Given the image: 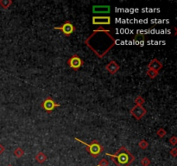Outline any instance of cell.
<instances>
[{
    "label": "cell",
    "instance_id": "cell-1",
    "mask_svg": "<svg viewBox=\"0 0 177 166\" xmlns=\"http://www.w3.org/2000/svg\"><path fill=\"white\" fill-rule=\"evenodd\" d=\"M116 38L109 29L100 26L94 29L84 42L98 58L102 59L116 45Z\"/></svg>",
    "mask_w": 177,
    "mask_h": 166
},
{
    "label": "cell",
    "instance_id": "cell-2",
    "mask_svg": "<svg viewBox=\"0 0 177 166\" xmlns=\"http://www.w3.org/2000/svg\"><path fill=\"white\" fill-rule=\"evenodd\" d=\"M106 155L110 156L111 161L117 166H130L135 161L134 156L125 146L120 147L114 154L106 153Z\"/></svg>",
    "mask_w": 177,
    "mask_h": 166
},
{
    "label": "cell",
    "instance_id": "cell-3",
    "mask_svg": "<svg viewBox=\"0 0 177 166\" xmlns=\"http://www.w3.org/2000/svg\"><path fill=\"white\" fill-rule=\"evenodd\" d=\"M74 139H75L76 141L79 142V143L83 144V145L86 146V149H87V152H88L89 154L93 156V158H97V157L104 151V147L102 146L98 143V141L97 139L93 140L90 144H87V143H86V142L80 140L78 137H74Z\"/></svg>",
    "mask_w": 177,
    "mask_h": 166
},
{
    "label": "cell",
    "instance_id": "cell-4",
    "mask_svg": "<svg viewBox=\"0 0 177 166\" xmlns=\"http://www.w3.org/2000/svg\"><path fill=\"white\" fill-rule=\"evenodd\" d=\"M55 29H57V30H60L63 35L65 37H70L75 30H76V28L75 26L69 21V20H67L64 22L63 24H61L60 26H56V27H54Z\"/></svg>",
    "mask_w": 177,
    "mask_h": 166
},
{
    "label": "cell",
    "instance_id": "cell-5",
    "mask_svg": "<svg viewBox=\"0 0 177 166\" xmlns=\"http://www.w3.org/2000/svg\"><path fill=\"white\" fill-rule=\"evenodd\" d=\"M84 61L76 54L73 55L67 61V64L68 65L69 68L73 69L74 71H78L84 65Z\"/></svg>",
    "mask_w": 177,
    "mask_h": 166
},
{
    "label": "cell",
    "instance_id": "cell-6",
    "mask_svg": "<svg viewBox=\"0 0 177 166\" xmlns=\"http://www.w3.org/2000/svg\"><path fill=\"white\" fill-rule=\"evenodd\" d=\"M41 107L46 113H51L55 108L60 107V105L56 103L51 97H48L41 103Z\"/></svg>",
    "mask_w": 177,
    "mask_h": 166
},
{
    "label": "cell",
    "instance_id": "cell-7",
    "mask_svg": "<svg viewBox=\"0 0 177 166\" xmlns=\"http://www.w3.org/2000/svg\"><path fill=\"white\" fill-rule=\"evenodd\" d=\"M130 114L135 118L137 120H140L144 117L147 113V110L143 106H135L130 110Z\"/></svg>",
    "mask_w": 177,
    "mask_h": 166
},
{
    "label": "cell",
    "instance_id": "cell-8",
    "mask_svg": "<svg viewBox=\"0 0 177 166\" xmlns=\"http://www.w3.org/2000/svg\"><path fill=\"white\" fill-rule=\"evenodd\" d=\"M92 23L93 25H110L111 23V18L110 16H93L92 18Z\"/></svg>",
    "mask_w": 177,
    "mask_h": 166
},
{
    "label": "cell",
    "instance_id": "cell-9",
    "mask_svg": "<svg viewBox=\"0 0 177 166\" xmlns=\"http://www.w3.org/2000/svg\"><path fill=\"white\" fill-rule=\"evenodd\" d=\"M162 67H163L162 63L157 58L152 59L149 61V63L148 64V69H152V70H155V71H157V72H159L161 69H162Z\"/></svg>",
    "mask_w": 177,
    "mask_h": 166
},
{
    "label": "cell",
    "instance_id": "cell-10",
    "mask_svg": "<svg viewBox=\"0 0 177 166\" xmlns=\"http://www.w3.org/2000/svg\"><path fill=\"white\" fill-rule=\"evenodd\" d=\"M120 69L119 65L115 61H111L106 66V69L107 70V72L110 73L111 75H115L118 70Z\"/></svg>",
    "mask_w": 177,
    "mask_h": 166
},
{
    "label": "cell",
    "instance_id": "cell-11",
    "mask_svg": "<svg viewBox=\"0 0 177 166\" xmlns=\"http://www.w3.org/2000/svg\"><path fill=\"white\" fill-rule=\"evenodd\" d=\"M35 159H36V161L37 162V163H39L41 165H42L43 163H45L46 161H47V159H48V156L47 155H45L44 154V152H42V151H39L36 156H35Z\"/></svg>",
    "mask_w": 177,
    "mask_h": 166
},
{
    "label": "cell",
    "instance_id": "cell-12",
    "mask_svg": "<svg viewBox=\"0 0 177 166\" xmlns=\"http://www.w3.org/2000/svg\"><path fill=\"white\" fill-rule=\"evenodd\" d=\"M12 4L13 2L11 0H0V6L5 10L9 9Z\"/></svg>",
    "mask_w": 177,
    "mask_h": 166
},
{
    "label": "cell",
    "instance_id": "cell-13",
    "mask_svg": "<svg viewBox=\"0 0 177 166\" xmlns=\"http://www.w3.org/2000/svg\"><path fill=\"white\" fill-rule=\"evenodd\" d=\"M13 154H14V156H16V157L21 158L22 156L24 155V151H23L21 147H17V148H16V149L14 150Z\"/></svg>",
    "mask_w": 177,
    "mask_h": 166
},
{
    "label": "cell",
    "instance_id": "cell-14",
    "mask_svg": "<svg viewBox=\"0 0 177 166\" xmlns=\"http://www.w3.org/2000/svg\"><path fill=\"white\" fill-rule=\"evenodd\" d=\"M110 10V6H93V11L95 12H107Z\"/></svg>",
    "mask_w": 177,
    "mask_h": 166
},
{
    "label": "cell",
    "instance_id": "cell-15",
    "mask_svg": "<svg viewBox=\"0 0 177 166\" xmlns=\"http://www.w3.org/2000/svg\"><path fill=\"white\" fill-rule=\"evenodd\" d=\"M146 75L150 79H155L159 75V72L155 71V70H152V69H148L147 71H146Z\"/></svg>",
    "mask_w": 177,
    "mask_h": 166
},
{
    "label": "cell",
    "instance_id": "cell-16",
    "mask_svg": "<svg viewBox=\"0 0 177 166\" xmlns=\"http://www.w3.org/2000/svg\"><path fill=\"white\" fill-rule=\"evenodd\" d=\"M138 147L141 149V150H146L148 147H149V143H148L146 140L143 139V140H140L138 142Z\"/></svg>",
    "mask_w": 177,
    "mask_h": 166
},
{
    "label": "cell",
    "instance_id": "cell-17",
    "mask_svg": "<svg viewBox=\"0 0 177 166\" xmlns=\"http://www.w3.org/2000/svg\"><path fill=\"white\" fill-rule=\"evenodd\" d=\"M134 102H135L136 106H143L144 104V102H145V99L142 97V96H138V97L135 99Z\"/></svg>",
    "mask_w": 177,
    "mask_h": 166
},
{
    "label": "cell",
    "instance_id": "cell-18",
    "mask_svg": "<svg viewBox=\"0 0 177 166\" xmlns=\"http://www.w3.org/2000/svg\"><path fill=\"white\" fill-rule=\"evenodd\" d=\"M157 135L160 137H165V136L167 135V132H166L165 129H163V128H159L157 130Z\"/></svg>",
    "mask_w": 177,
    "mask_h": 166
},
{
    "label": "cell",
    "instance_id": "cell-19",
    "mask_svg": "<svg viewBox=\"0 0 177 166\" xmlns=\"http://www.w3.org/2000/svg\"><path fill=\"white\" fill-rule=\"evenodd\" d=\"M141 165H142V166H149V165H150V160L148 158L147 156H144V157H143L142 159H141Z\"/></svg>",
    "mask_w": 177,
    "mask_h": 166
},
{
    "label": "cell",
    "instance_id": "cell-20",
    "mask_svg": "<svg viewBox=\"0 0 177 166\" xmlns=\"http://www.w3.org/2000/svg\"><path fill=\"white\" fill-rule=\"evenodd\" d=\"M98 166H109V162L107 159H106V158H102L100 161H99V163H98Z\"/></svg>",
    "mask_w": 177,
    "mask_h": 166
},
{
    "label": "cell",
    "instance_id": "cell-21",
    "mask_svg": "<svg viewBox=\"0 0 177 166\" xmlns=\"http://www.w3.org/2000/svg\"><path fill=\"white\" fill-rule=\"evenodd\" d=\"M169 143L172 146H176L177 144V137L176 136H172V137L169 138Z\"/></svg>",
    "mask_w": 177,
    "mask_h": 166
},
{
    "label": "cell",
    "instance_id": "cell-22",
    "mask_svg": "<svg viewBox=\"0 0 177 166\" xmlns=\"http://www.w3.org/2000/svg\"><path fill=\"white\" fill-rule=\"evenodd\" d=\"M170 155L173 157H176L177 156V149L176 147H174L173 149L170 150Z\"/></svg>",
    "mask_w": 177,
    "mask_h": 166
},
{
    "label": "cell",
    "instance_id": "cell-23",
    "mask_svg": "<svg viewBox=\"0 0 177 166\" xmlns=\"http://www.w3.org/2000/svg\"><path fill=\"white\" fill-rule=\"evenodd\" d=\"M4 150H5L4 146L3 145H1V144H0V154H2V153L4 151Z\"/></svg>",
    "mask_w": 177,
    "mask_h": 166
},
{
    "label": "cell",
    "instance_id": "cell-24",
    "mask_svg": "<svg viewBox=\"0 0 177 166\" xmlns=\"http://www.w3.org/2000/svg\"><path fill=\"white\" fill-rule=\"evenodd\" d=\"M7 166H12V165H7Z\"/></svg>",
    "mask_w": 177,
    "mask_h": 166
},
{
    "label": "cell",
    "instance_id": "cell-25",
    "mask_svg": "<svg viewBox=\"0 0 177 166\" xmlns=\"http://www.w3.org/2000/svg\"><path fill=\"white\" fill-rule=\"evenodd\" d=\"M97 166H98V165H97Z\"/></svg>",
    "mask_w": 177,
    "mask_h": 166
}]
</instances>
